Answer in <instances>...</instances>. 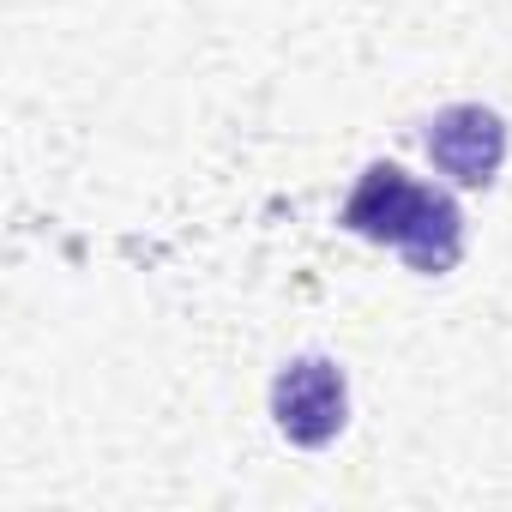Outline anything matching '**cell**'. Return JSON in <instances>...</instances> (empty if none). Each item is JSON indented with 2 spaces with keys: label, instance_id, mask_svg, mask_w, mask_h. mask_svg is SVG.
<instances>
[{
  "label": "cell",
  "instance_id": "6da1fadb",
  "mask_svg": "<svg viewBox=\"0 0 512 512\" xmlns=\"http://www.w3.org/2000/svg\"><path fill=\"white\" fill-rule=\"evenodd\" d=\"M338 223L362 241H386L404 253V266L422 278H440L464 253V217L440 187L410 181L398 163H368L362 181L350 187Z\"/></svg>",
  "mask_w": 512,
  "mask_h": 512
},
{
  "label": "cell",
  "instance_id": "7a4b0ae2",
  "mask_svg": "<svg viewBox=\"0 0 512 512\" xmlns=\"http://www.w3.org/2000/svg\"><path fill=\"white\" fill-rule=\"evenodd\" d=\"M272 416L290 446H332L350 422V386L344 368L326 356H296L272 380Z\"/></svg>",
  "mask_w": 512,
  "mask_h": 512
},
{
  "label": "cell",
  "instance_id": "3957f363",
  "mask_svg": "<svg viewBox=\"0 0 512 512\" xmlns=\"http://www.w3.org/2000/svg\"><path fill=\"white\" fill-rule=\"evenodd\" d=\"M428 157L458 187H488L506 163V121L482 103H452L428 121Z\"/></svg>",
  "mask_w": 512,
  "mask_h": 512
}]
</instances>
